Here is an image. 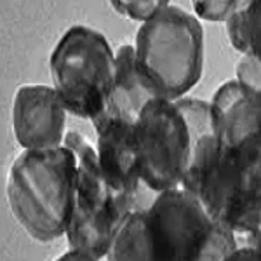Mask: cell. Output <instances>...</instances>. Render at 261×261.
Wrapping results in <instances>:
<instances>
[{"mask_svg":"<svg viewBox=\"0 0 261 261\" xmlns=\"http://www.w3.org/2000/svg\"><path fill=\"white\" fill-rule=\"evenodd\" d=\"M77 188V159L66 146L23 150L7 174L14 220L37 242L66 237Z\"/></svg>","mask_w":261,"mask_h":261,"instance_id":"cell-1","label":"cell"},{"mask_svg":"<svg viewBox=\"0 0 261 261\" xmlns=\"http://www.w3.org/2000/svg\"><path fill=\"white\" fill-rule=\"evenodd\" d=\"M214 225L254 246L261 228V166H247L223 151L213 136L195 145L183 187Z\"/></svg>","mask_w":261,"mask_h":261,"instance_id":"cell-2","label":"cell"},{"mask_svg":"<svg viewBox=\"0 0 261 261\" xmlns=\"http://www.w3.org/2000/svg\"><path fill=\"white\" fill-rule=\"evenodd\" d=\"M136 61L157 86L164 99L176 101L199 84L204 70V28L183 7L167 2L140 24Z\"/></svg>","mask_w":261,"mask_h":261,"instance_id":"cell-3","label":"cell"},{"mask_svg":"<svg viewBox=\"0 0 261 261\" xmlns=\"http://www.w3.org/2000/svg\"><path fill=\"white\" fill-rule=\"evenodd\" d=\"M49 71L68 113L91 124L103 115L115 73V50L103 33L84 24L68 28L50 53Z\"/></svg>","mask_w":261,"mask_h":261,"instance_id":"cell-4","label":"cell"},{"mask_svg":"<svg viewBox=\"0 0 261 261\" xmlns=\"http://www.w3.org/2000/svg\"><path fill=\"white\" fill-rule=\"evenodd\" d=\"M63 146L70 148L77 159V188L66 242L71 251L105 259L122 223L136 211L134 202L108 187L96 145L82 133L68 130Z\"/></svg>","mask_w":261,"mask_h":261,"instance_id":"cell-5","label":"cell"},{"mask_svg":"<svg viewBox=\"0 0 261 261\" xmlns=\"http://www.w3.org/2000/svg\"><path fill=\"white\" fill-rule=\"evenodd\" d=\"M134 134L146 187L157 193L183 187L195 143L174 101H150L136 122Z\"/></svg>","mask_w":261,"mask_h":261,"instance_id":"cell-6","label":"cell"},{"mask_svg":"<svg viewBox=\"0 0 261 261\" xmlns=\"http://www.w3.org/2000/svg\"><path fill=\"white\" fill-rule=\"evenodd\" d=\"M214 226L195 197L185 188L159 193L146 211L155 261H197Z\"/></svg>","mask_w":261,"mask_h":261,"instance_id":"cell-7","label":"cell"},{"mask_svg":"<svg viewBox=\"0 0 261 261\" xmlns=\"http://www.w3.org/2000/svg\"><path fill=\"white\" fill-rule=\"evenodd\" d=\"M213 138L218 146L247 166H261V94L235 79L213 94Z\"/></svg>","mask_w":261,"mask_h":261,"instance_id":"cell-8","label":"cell"},{"mask_svg":"<svg viewBox=\"0 0 261 261\" xmlns=\"http://www.w3.org/2000/svg\"><path fill=\"white\" fill-rule=\"evenodd\" d=\"M136 124L120 119L107 120L96 130V150L101 172L113 192L127 195L136 211H148L159 193L146 187L141 178L136 146Z\"/></svg>","mask_w":261,"mask_h":261,"instance_id":"cell-9","label":"cell"},{"mask_svg":"<svg viewBox=\"0 0 261 261\" xmlns=\"http://www.w3.org/2000/svg\"><path fill=\"white\" fill-rule=\"evenodd\" d=\"M65 103L53 86L24 84L12 101V133L23 150H53L65 145Z\"/></svg>","mask_w":261,"mask_h":261,"instance_id":"cell-10","label":"cell"},{"mask_svg":"<svg viewBox=\"0 0 261 261\" xmlns=\"http://www.w3.org/2000/svg\"><path fill=\"white\" fill-rule=\"evenodd\" d=\"M153 99H164L150 77L136 61L134 45L124 44L115 50V73L105 112L92 127L98 129L107 120L120 119L136 124L145 107Z\"/></svg>","mask_w":261,"mask_h":261,"instance_id":"cell-11","label":"cell"},{"mask_svg":"<svg viewBox=\"0 0 261 261\" xmlns=\"http://www.w3.org/2000/svg\"><path fill=\"white\" fill-rule=\"evenodd\" d=\"M105 261H155L146 228V211H134L125 218L108 247Z\"/></svg>","mask_w":261,"mask_h":261,"instance_id":"cell-12","label":"cell"},{"mask_svg":"<svg viewBox=\"0 0 261 261\" xmlns=\"http://www.w3.org/2000/svg\"><path fill=\"white\" fill-rule=\"evenodd\" d=\"M178 110L183 115L185 122L190 130L193 143H199L202 138L213 136V122H211V103L199 98L185 96L174 101Z\"/></svg>","mask_w":261,"mask_h":261,"instance_id":"cell-13","label":"cell"},{"mask_svg":"<svg viewBox=\"0 0 261 261\" xmlns=\"http://www.w3.org/2000/svg\"><path fill=\"white\" fill-rule=\"evenodd\" d=\"M249 4L251 0H239L237 9L225 23L230 45L241 56L249 53Z\"/></svg>","mask_w":261,"mask_h":261,"instance_id":"cell-14","label":"cell"},{"mask_svg":"<svg viewBox=\"0 0 261 261\" xmlns=\"http://www.w3.org/2000/svg\"><path fill=\"white\" fill-rule=\"evenodd\" d=\"M167 2L169 0H112L110 6L117 14L143 24L153 18Z\"/></svg>","mask_w":261,"mask_h":261,"instance_id":"cell-15","label":"cell"},{"mask_svg":"<svg viewBox=\"0 0 261 261\" xmlns=\"http://www.w3.org/2000/svg\"><path fill=\"white\" fill-rule=\"evenodd\" d=\"M239 0H195L193 2V16L199 21H223L235 12Z\"/></svg>","mask_w":261,"mask_h":261,"instance_id":"cell-16","label":"cell"},{"mask_svg":"<svg viewBox=\"0 0 261 261\" xmlns=\"http://www.w3.org/2000/svg\"><path fill=\"white\" fill-rule=\"evenodd\" d=\"M235 81L249 91L261 94V61L252 54H244L235 68Z\"/></svg>","mask_w":261,"mask_h":261,"instance_id":"cell-17","label":"cell"},{"mask_svg":"<svg viewBox=\"0 0 261 261\" xmlns=\"http://www.w3.org/2000/svg\"><path fill=\"white\" fill-rule=\"evenodd\" d=\"M261 61V0L249 4V53Z\"/></svg>","mask_w":261,"mask_h":261,"instance_id":"cell-18","label":"cell"},{"mask_svg":"<svg viewBox=\"0 0 261 261\" xmlns=\"http://www.w3.org/2000/svg\"><path fill=\"white\" fill-rule=\"evenodd\" d=\"M221 261H259L254 246H241Z\"/></svg>","mask_w":261,"mask_h":261,"instance_id":"cell-19","label":"cell"},{"mask_svg":"<svg viewBox=\"0 0 261 261\" xmlns=\"http://www.w3.org/2000/svg\"><path fill=\"white\" fill-rule=\"evenodd\" d=\"M54 261H105V259H96V258H92V256H89V254H84V252L68 249Z\"/></svg>","mask_w":261,"mask_h":261,"instance_id":"cell-20","label":"cell"},{"mask_svg":"<svg viewBox=\"0 0 261 261\" xmlns=\"http://www.w3.org/2000/svg\"><path fill=\"white\" fill-rule=\"evenodd\" d=\"M254 247H256V252H258V258H259V261H261V228H259V233H258V237H256Z\"/></svg>","mask_w":261,"mask_h":261,"instance_id":"cell-21","label":"cell"}]
</instances>
